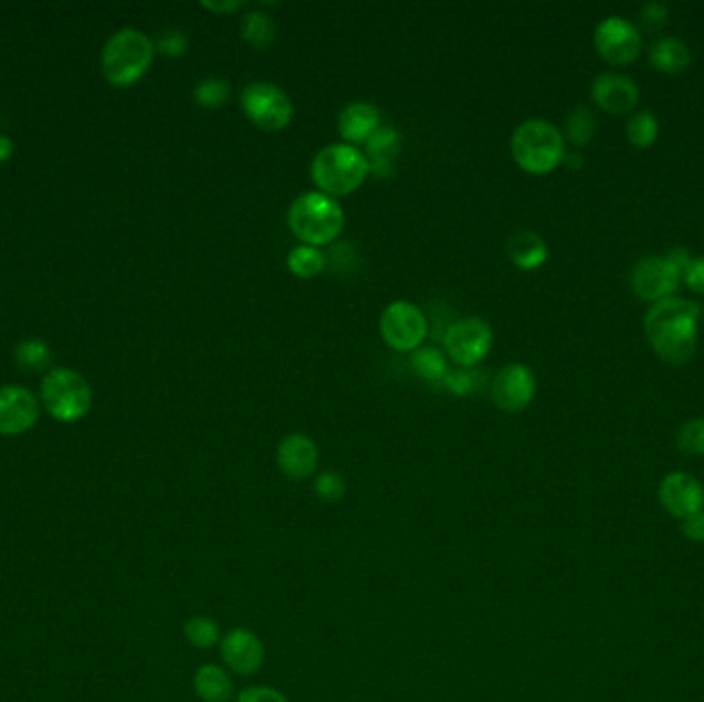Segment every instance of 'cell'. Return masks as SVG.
<instances>
[{
	"mask_svg": "<svg viewBox=\"0 0 704 702\" xmlns=\"http://www.w3.org/2000/svg\"><path fill=\"white\" fill-rule=\"evenodd\" d=\"M279 35L276 23L272 17L262 11H252L241 21V38L255 50H266L274 44Z\"/></svg>",
	"mask_w": 704,
	"mask_h": 702,
	"instance_id": "d4e9b609",
	"label": "cell"
},
{
	"mask_svg": "<svg viewBox=\"0 0 704 702\" xmlns=\"http://www.w3.org/2000/svg\"><path fill=\"white\" fill-rule=\"evenodd\" d=\"M682 281L696 295H704V255L703 258H692V262H690L689 269L684 272Z\"/></svg>",
	"mask_w": 704,
	"mask_h": 702,
	"instance_id": "8d00e7d4",
	"label": "cell"
},
{
	"mask_svg": "<svg viewBox=\"0 0 704 702\" xmlns=\"http://www.w3.org/2000/svg\"><path fill=\"white\" fill-rule=\"evenodd\" d=\"M660 136V122L651 109L632 112L627 122V138L637 149H649Z\"/></svg>",
	"mask_w": 704,
	"mask_h": 702,
	"instance_id": "4316f807",
	"label": "cell"
},
{
	"mask_svg": "<svg viewBox=\"0 0 704 702\" xmlns=\"http://www.w3.org/2000/svg\"><path fill=\"white\" fill-rule=\"evenodd\" d=\"M598 133V118L587 105L572 107L563 126V136L575 147H585Z\"/></svg>",
	"mask_w": 704,
	"mask_h": 702,
	"instance_id": "603a6c76",
	"label": "cell"
},
{
	"mask_svg": "<svg viewBox=\"0 0 704 702\" xmlns=\"http://www.w3.org/2000/svg\"><path fill=\"white\" fill-rule=\"evenodd\" d=\"M402 153V135L393 126H379L374 136L365 143V157L369 169L377 178H388L393 171L396 159Z\"/></svg>",
	"mask_w": 704,
	"mask_h": 702,
	"instance_id": "d6986e66",
	"label": "cell"
},
{
	"mask_svg": "<svg viewBox=\"0 0 704 702\" xmlns=\"http://www.w3.org/2000/svg\"><path fill=\"white\" fill-rule=\"evenodd\" d=\"M235 702H288V699L276 688L250 687L241 690Z\"/></svg>",
	"mask_w": 704,
	"mask_h": 702,
	"instance_id": "e575fe53",
	"label": "cell"
},
{
	"mask_svg": "<svg viewBox=\"0 0 704 702\" xmlns=\"http://www.w3.org/2000/svg\"><path fill=\"white\" fill-rule=\"evenodd\" d=\"M195 690L204 702H229L233 699V680L225 668L204 663L196 670Z\"/></svg>",
	"mask_w": 704,
	"mask_h": 702,
	"instance_id": "7402d4cb",
	"label": "cell"
},
{
	"mask_svg": "<svg viewBox=\"0 0 704 702\" xmlns=\"http://www.w3.org/2000/svg\"><path fill=\"white\" fill-rule=\"evenodd\" d=\"M649 62L655 71L665 75L684 73L692 62L689 44L674 35H665L655 40L649 48Z\"/></svg>",
	"mask_w": 704,
	"mask_h": 702,
	"instance_id": "44dd1931",
	"label": "cell"
},
{
	"mask_svg": "<svg viewBox=\"0 0 704 702\" xmlns=\"http://www.w3.org/2000/svg\"><path fill=\"white\" fill-rule=\"evenodd\" d=\"M668 258L672 260V264H674L675 269L682 272V276H684V272L690 266V262H692V255L689 254V250H684V248H674V250H670L668 252Z\"/></svg>",
	"mask_w": 704,
	"mask_h": 702,
	"instance_id": "ab89813d",
	"label": "cell"
},
{
	"mask_svg": "<svg viewBox=\"0 0 704 702\" xmlns=\"http://www.w3.org/2000/svg\"><path fill=\"white\" fill-rule=\"evenodd\" d=\"M155 50L166 56H181L188 50V35L181 30H167L157 38Z\"/></svg>",
	"mask_w": 704,
	"mask_h": 702,
	"instance_id": "836d02e7",
	"label": "cell"
},
{
	"mask_svg": "<svg viewBox=\"0 0 704 702\" xmlns=\"http://www.w3.org/2000/svg\"><path fill=\"white\" fill-rule=\"evenodd\" d=\"M668 21H670V7L661 0L644 2L639 9V30L647 33H658L668 25Z\"/></svg>",
	"mask_w": 704,
	"mask_h": 702,
	"instance_id": "d6a6232c",
	"label": "cell"
},
{
	"mask_svg": "<svg viewBox=\"0 0 704 702\" xmlns=\"http://www.w3.org/2000/svg\"><path fill=\"white\" fill-rule=\"evenodd\" d=\"M593 45L603 61L612 66H629L643 52L641 30L624 17L601 19L593 33Z\"/></svg>",
	"mask_w": 704,
	"mask_h": 702,
	"instance_id": "9c48e42d",
	"label": "cell"
},
{
	"mask_svg": "<svg viewBox=\"0 0 704 702\" xmlns=\"http://www.w3.org/2000/svg\"><path fill=\"white\" fill-rule=\"evenodd\" d=\"M584 153H579V150H575V153H565V159H563V164L569 165L570 169H579V167L584 165Z\"/></svg>",
	"mask_w": 704,
	"mask_h": 702,
	"instance_id": "b9f144b4",
	"label": "cell"
},
{
	"mask_svg": "<svg viewBox=\"0 0 704 702\" xmlns=\"http://www.w3.org/2000/svg\"><path fill=\"white\" fill-rule=\"evenodd\" d=\"M474 384H476V375L464 371V369H458V371L450 369V374L443 379V388L450 389L451 394H455V396H465V394L474 391Z\"/></svg>",
	"mask_w": 704,
	"mask_h": 702,
	"instance_id": "d590c367",
	"label": "cell"
},
{
	"mask_svg": "<svg viewBox=\"0 0 704 702\" xmlns=\"http://www.w3.org/2000/svg\"><path fill=\"white\" fill-rule=\"evenodd\" d=\"M241 109L245 118L266 133H279L286 128L295 107L285 91L269 81H254L241 91Z\"/></svg>",
	"mask_w": 704,
	"mask_h": 702,
	"instance_id": "52a82bcc",
	"label": "cell"
},
{
	"mask_svg": "<svg viewBox=\"0 0 704 702\" xmlns=\"http://www.w3.org/2000/svg\"><path fill=\"white\" fill-rule=\"evenodd\" d=\"M682 532L692 542H704V511L682 520Z\"/></svg>",
	"mask_w": 704,
	"mask_h": 702,
	"instance_id": "74e56055",
	"label": "cell"
},
{
	"mask_svg": "<svg viewBox=\"0 0 704 702\" xmlns=\"http://www.w3.org/2000/svg\"><path fill=\"white\" fill-rule=\"evenodd\" d=\"M231 83L221 76H210L202 78L195 87L196 104L207 109H219L229 102L231 97Z\"/></svg>",
	"mask_w": 704,
	"mask_h": 702,
	"instance_id": "f1b7e54d",
	"label": "cell"
},
{
	"mask_svg": "<svg viewBox=\"0 0 704 702\" xmlns=\"http://www.w3.org/2000/svg\"><path fill=\"white\" fill-rule=\"evenodd\" d=\"M42 404L48 415L59 422L85 419L93 404L87 379L73 369H52L42 381Z\"/></svg>",
	"mask_w": 704,
	"mask_h": 702,
	"instance_id": "8992f818",
	"label": "cell"
},
{
	"mask_svg": "<svg viewBox=\"0 0 704 702\" xmlns=\"http://www.w3.org/2000/svg\"><path fill=\"white\" fill-rule=\"evenodd\" d=\"M50 360H52V353L44 340L30 338L15 348V363L25 371H42L50 365Z\"/></svg>",
	"mask_w": 704,
	"mask_h": 702,
	"instance_id": "f546056e",
	"label": "cell"
},
{
	"mask_svg": "<svg viewBox=\"0 0 704 702\" xmlns=\"http://www.w3.org/2000/svg\"><path fill=\"white\" fill-rule=\"evenodd\" d=\"M155 42L143 31L126 28L116 31L102 52V73L114 87H130L138 83L155 59Z\"/></svg>",
	"mask_w": 704,
	"mask_h": 702,
	"instance_id": "277c9868",
	"label": "cell"
},
{
	"mask_svg": "<svg viewBox=\"0 0 704 702\" xmlns=\"http://www.w3.org/2000/svg\"><path fill=\"white\" fill-rule=\"evenodd\" d=\"M677 449L686 455H704V419H692L677 431Z\"/></svg>",
	"mask_w": 704,
	"mask_h": 702,
	"instance_id": "1f68e13d",
	"label": "cell"
},
{
	"mask_svg": "<svg viewBox=\"0 0 704 702\" xmlns=\"http://www.w3.org/2000/svg\"><path fill=\"white\" fill-rule=\"evenodd\" d=\"M221 658L227 668L238 675L260 672L266 659L264 642L250 628H233L221 639Z\"/></svg>",
	"mask_w": 704,
	"mask_h": 702,
	"instance_id": "5bb4252c",
	"label": "cell"
},
{
	"mask_svg": "<svg viewBox=\"0 0 704 702\" xmlns=\"http://www.w3.org/2000/svg\"><path fill=\"white\" fill-rule=\"evenodd\" d=\"M13 153H15L13 140L9 136L0 135V164L9 161L13 157Z\"/></svg>",
	"mask_w": 704,
	"mask_h": 702,
	"instance_id": "60d3db41",
	"label": "cell"
},
{
	"mask_svg": "<svg viewBox=\"0 0 704 702\" xmlns=\"http://www.w3.org/2000/svg\"><path fill=\"white\" fill-rule=\"evenodd\" d=\"M279 470L286 479H309L319 463V449L314 439L303 433L286 434L276 449Z\"/></svg>",
	"mask_w": 704,
	"mask_h": 702,
	"instance_id": "e0dca14e",
	"label": "cell"
},
{
	"mask_svg": "<svg viewBox=\"0 0 704 702\" xmlns=\"http://www.w3.org/2000/svg\"><path fill=\"white\" fill-rule=\"evenodd\" d=\"M379 332L396 353H414L424 343L429 324L414 303L393 301L379 317Z\"/></svg>",
	"mask_w": 704,
	"mask_h": 702,
	"instance_id": "ba28073f",
	"label": "cell"
},
{
	"mask_svg": "<svg viewBox=\"0 0 704 702\" xmlns=\"http://www.w3.org/2000/svg\"><path fill=\"white\" fill-rule=\"evenodd\" d=\"M371 174L362 150L338 143L319 150L312 161V180L319 192L332 196L353 195Z\"/></svg>",
	"mask_w": 704,
	"mask_h": 702,
	"instance_id": "5b68a950",
	"label": "cell"
},
{
	"mask_svg": "<svg viewBox=\"0 0 704 702\" xmlns=\"http://www.w3.org/2000/svg\"><path fill=\"white\" fill-rule=\"evenodd\" d=\"M286 266L295 276L307 281V279H314L322 270L326 269V255L319 248L301 243L286 255Z\"/></svg>",
	"mask_w": 704,
	"mask_h": 702,
	"instance_id": "484cf974",
	"label": "cell"
},
{
	"mask_svg": "<svg viewBox=\"0 0 704 702\" xmlns=\"http://www.w3.org/2000/svg\"><path fill=\"white\" fill-rule=\"evenodd\" d=\"M493 340L495 336L488 322L480 317H464L451 324L445 332L443 344L453 363L470 369L476 367L480 360L491 353Z\"/></svg>",
	"mask_w": 704,
	"mask_h": 702,
	"instance_id": "30bf717a",
	"label": "cell"
},
{
	"mask_svg": "<svg viewBox=\"0 0 704 702\" xmlns=\"http://www.w3.org/2000/svg\"><path fill=\"white\" fill-rule=\"evenodd\" d=\"M314 493L324 503H340L345 499L346 482L338 472H319L314 480Z\"/></svg>",
	"mask_w": 704,
	"mask_h": 702,
	"instance_id": "4dcf8cb0",
	"label": "cell"
},
{
	"mask_svg": "<svg viewBox=\"0 0 704 702\" xmlns=\"http://www.w3.org/2000/svg\"><path fill=\"white\" fill-rule=\"evenodd\" d=\"M703 312H704V310H703Z\"/></svg>",
	"mask_w": 704,
	"mask_h": 702,
	"instance_id": "7bdbcfd3",
	"label": "cell"
},
{
	"mask_svg": "<svg viewBox=\"0 0 704 702\" xmlns=\"http://www.w3.org/2000/svg\"><path fill=\"white\" fill-rule=\"evenodd\" d=\"M202 7L209 9L212 13L229 15V13H233V11H240L241 7H243V2H240V0H225V2H223V0H221V2H219V0H212V2L207 0V2H204V0H202Z\"/></svg>",
	"mask_w": 704,
	"mask_h": 702,
	"instance_id": "f35d334b",
	"label": "cell"
},
{
	"mask_svg": "<svg viewBox=\"0 0 704 702\" xmlns=\"http://www.w3.org/2000/svg\"><path fill=\"white\" fill-rule=\"evenodd\" d=\"M632 291L639 300L658 303L674 297L682 283V272L675 269L668 255H647L632 269Z\"/></svg>",
	"mask_w": 704,
	"mask_h": 702,
	"instance_id": "8fae6325",
	"label": "cell"
},
{
	"mask_svg": "<svg viewBox=\"0 0 704 702\" xmlns=\"http://www.w3.org/2000/svg\"><path fill=\"white\" fill-rule=\"evenodd\" d=\"M40 419V402L21 386L0 388V434L19 437L33 429Z\"/></svg>",
	"mask_w": 704,
	"mask_h": 702,
	"instance_id": "4fadbf2b",
	"label": "cell"
},
{
	"mask_svg": "<svg viewBox=\"0 0 704 702\" xmlns=\"http://www.w3.org/2000/svg\"><path fill=\"white\" fill-rule=\"evenodd\" d=\"M507 255L519 270H538L548 260V245L536 231H515L507 241Z\"/></svg>",
	"mask_w": 704,
	"mask_h": 702,
	"instance_id": "ffe728a7",
	"label": "cell"
},
{
	"mask_svg": "<svg viewBox=\"0 0 704 702\" xmlns=\"http://www.w3.org/2000/svg\"><path fill=\"white\" fill-rule=\"evenodd\" d=\"M381 126L379 109L367 102L346 105L338 116V133L346 145H365Z\"/></svg>",
	"mask_w": 704,
	"mask_h": 702,
	"instance_id": "ac0fdd59",
	"label": "cell"
},
{
	"mask_svg": "<svg viewBox=\"0 0 704 702\" xmlns=\"http://www.w3.org/2000/svg\"><path fill=\"white\" fill-rule=\"evenodd\" d=\"M183 637L196 649H210L221 642V628L209 616H195L183 625Z\"/></svg>",
	"mask_w": 704,
	"mask_h": 702,
	"instance_id": "83f0119b",
	"label": "cell"
},
{
	"mask_svg": "<svg viewBox=\"0 0 704 702\" xmlns=\"http://www.w3.org/2000/svg\"><path fill=\"white\" fill-rule=\"evenodd\" d=\"M660 501L672 517L686 520L690 515L703 511V484L686 472H672L661 480Z\"/></svg>",
	"mask_w": 704,
	"mask_h": 702,
	"instance_id": "2e32d148",
	"label": "cell"
},
{
	"mask_svg": "<svg viewBox=\"0 0 704 702\" xmlns=\"http://www.w3.org/2000/svg\"><path fill=\"white\" fill-rule=\"evenodd\" d=\"M641 91L634 78L622 73H601L591 83V99L610 116L630 114L639 104Z\"/></svg>",
	"mask_w": 704,
	"mask_h": 702,
	"instance_id": "9a60e30c",
	"label": "cell"
},
{
	"mask_svg": "<svg viewBox=\"0 0 704 702\" xmlns=\"http://www.w3.org/2000/svg\"><path fill=\"white\" fill-rule=\"evenodd\" d=\"M491 396L498 410L503 412H522L536 396V375L522 363L505 365L493 379Z\"/></svg>",
	"mask_w": 704,
	"mask_h": 702,
	"instance_id": "7c38bea8",
	"label": "cell"
},
{
	"mask_svg": "<svg viewBox=\"0 0 704 702\" xmlns=\"http://www.w3.org/2000/svg\"><path fill=\"white\" fill-rule=\"evenodd\" d=\"M565 153V136L553 122L539 118L525 121L511 136L513 161L532 176H546L555 171L558 165H563Z\"/></svg>",
	"mask_w": 704,
	"mask_h": 702,
	"instance_id": "3957f363",
	"label": "cell"
},
{
	"mask_svg": "<svg viewBox=\"0 0 704 702\" xmlns=\"http://www.w3.org/2000/svg\"><path fill=\"white\" fill-rule=\"evenodd\" d=\"M410 367L420 379L439 386H443V379L450 374L448 360L433 346H420L419 350H414L410 357Z\"/></svg>",
	"mask_w": 704,
	"mask_h": 702,
	"instance_id": "cb8c5ba5",
	"label": "cell"
},
{
	"mask_svg": "<svg viewBox=\"0 0 704 702\" xmlns=\"http://www.w3.org/2000/svg\"><path fill=\"white\" fill-rule=\"evenodd\" d=\"M286 221L301 243L322 248L336 241L343 233L345 210L336 198L314 190L303 192L293 200Z\"/></svg>",
	"mask_w": 704,
	"mask_h": 702,
	"instance_id": "7a4b0ae2",
	"label": "cell"
},
{
	"mask_svg": "<svg viewBox=\"0 0 704 702\" xmlns=\"http://www.w3.org/2000/svg\"><path fill=\"white\" fill-rule=\"evenodd\" d=\"M701 305L682 297H668L651 305L644 315V334L651 348L672 367H682L696 355Z\"/></svg>",
	"mask_w": 704,
	"mask_h": 702,
	"instance_id": "6da1fadb",
	"label": "cell"
}]
</instances>
